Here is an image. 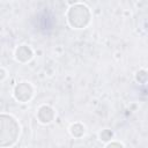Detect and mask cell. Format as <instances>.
Here are the masks:
<instances>
[{
	"mask_svg": "<svg viewBox=\"0 0 148 148\" xmlns=\"http://www.w3.org/2000/svg\"><path fill=\"white\" fill-rule=\"evenodd\" d=\"M5 76H6V72H5V69L0 68V80H2Z\"/></svg>",
	"mask_w": 148,
	"mask_h": 148,
	"instance_id": "cell-9",
	"label": "cell"
},
{
	"mask_svg": "<svg viewBox=\"0 0 148 148\" xmlns=\"http://www.w3.org/2000/svg\"><path fill=\"white\" fill-rule=\"evenodd\" d=\"M112 132L110 131V130H104V131H102L101 132V134H99V138H101V140L102 141H109L111 138H112Z\"/></svg>",
	"mask_w": 148,
	"mask_h": 148,
	"instance_id": "cell-7",
	"label": "cell"
},
{
	"mask_svg": "<svg viewBox=\"0 0 148 148\" xmlns=\"http://www.w3.org/2000/svg\"><path fill=\"white\" fill-rule=\"evenodd\" d=\"M37 117L39 119L40 123L43 124H49L53 120L54 118V111L53 109H51L50 106H46V105H43L39 108L38 110V113H37Z\"/></svg>",
	"mask_w": 148,
	"mask_h": 148,
	"instance_id": "cell-4",
	"label": "cell"
},
{
	"mask_svg": "<svg viewBox=\"0 0 148 148\" xmlns=\"http://www.w3.org/2000/svg\"><path fill=\"white\" fill-rule=\"evenodd\" d=\"M20 133L17 121L7 114H0V147L12 146Z\"/></svg>",
	"mask_w": 148,
	"mask_h": 148,
	"instance_id": "cell-1",
	"label": "cell"
},
{
	"mask_svg": "<svg viewBox=\"0 0 148 148\" xmlns=\"http://www.w3.org/2000/svg\"><path fill=\"white\" fill-rule=\"evenodd\" d=\"M31 57H32V51L27 45H21L16 50V59L22 61V62H25V61L30 60Z\"/></svg>",
	"mask_w": 148,
	"mask_h": 148,
	"instance_id": "cell-5",
	"label": "cell"
},
{
	"mask_svg": "<svg viewBox=\"0 0 148 148\" xmlns=\"http://www.w3.org/2000/svg\"><path fill=\"white\" fill-rule=\"evenodd\" d=\"M90 20L89 9L83 5H75L68 12V21L72 27L81 29L84 28Z\"/></svg>",
	"mask_w": 148,
	"mask_h": 148,
	"instance_id": "cell-2",
	"label": "cell"
},
{
	"mask_svg": "<svg viewBox=\"0 0 148 148\" xmlns=\"http://www.w3.org/2000/svg\"><path fill=\"white\" fill-rule=\"evenodd\" d=\"M14 96L17 101L20 102H28L31 96H32V88L29 83L27 82H22L20 84L16 86L15 90H14Z\"/></svg>",
	"mask_w": 148,
	"mask_h": 148,
	"instance_id": "cell-3",
	"label": "cell"
},
{
	"mask_svg": "<svg viewBox=\"0 0 148 148\" xmlns=\"http://www.w3.org/2000/svg\"><path fill=\"white\" fill-rule=\"evenodd\" d=\"M71 133H72L75 138H80V136H82L83 133H84V127H83L81 124L76 123V124H74V125L71 126Z\"/></svg>",
	"mask_w": 148,
	"mask_h": 148,
	"instance_id": "cell-6",
	"label": "cell"
},
{
	"mask_svg": "<svg viewBox=\"0 0 148 148\" xmlns=\"http://www.w3.org/2000/svg\"><path fill=\"white\" fill-rule=\"evenodd\" d=\"M106 148H124V147H123V145H120V143H118V142H112V143L108 145Z\"/></svg>",
	"mask_w": 148,
	"mask_h": 148,
	"instance_id": "cell-8",
	"label": "cell"
}]
</instances>
